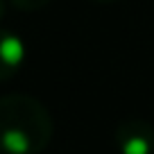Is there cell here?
<instances>
[{"instance_id": "cell-1", "label": "cell", "mask_w": 154, "mask_h": 154, "mask_svg": "<svg viewBox=\"0 0 154 154\" xmlns=\"http://www.w3.org/2000/svg\"><path fill=\"white\" fill-rule=\"evenodd\" d=\"M52 136V118L41 102L27 95L0 97V152L36 154Z\"/></svg>"}, {"instance_id": "cell-2", "label": "cell", "mask_w": 154, "mask_h": 154, "mask_svg": "<svg viewBox=\"0 0 154 154\" xmlns=\"http://www.w3.org/2000/svg\"><path fill=\"white\" fill-rule=\"evenodd\" d=\"M118 145L122 154H152L154 129L147 122H122L118 127Z\"/></svg>"}, {"instance_id": "cell-3", "label": "cell", "mask_w": 154, "mask_h": 154, "mask_svg": "<svg viewBox=\"0 0 154 154\" xmlns=\"http://www.w3.org/2000/svg\"><path fill=\"white\" fill-rule=\"evenodd\" d=\"M23 61V43L9 32H0V82L11 77Z\"/></svg>"}, {"instance_id": "cell-4", "label": "cell", "mask_w": 154, "mask_h": 154, "mask_svg": "<svg viewBox=\"0 0 154 154\" xmlns=\"http://www.w3.org/2000/svg\"><path fill=\"white\" fill-rule=\"evenodd\" d=\"M20 7H25V9H34V7H41V5H45L48 0H16Z\"/></svg>"}]
</instances>
